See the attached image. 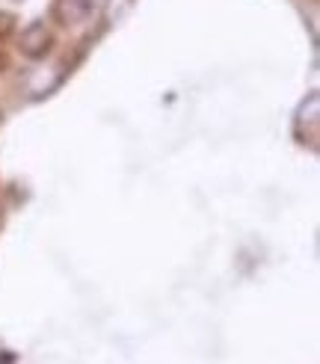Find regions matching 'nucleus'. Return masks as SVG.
I'll list each match as a JSON object with an SVG mask.
<instances>
[{
  "instance_id": "obj_1",
  "label": "nucleus",
  "mask_w": 320,
  "mask_h": 364,
  "mask_svg": "<svg viewBox=\"0 0 320 364\" xmlns=\"http://www.w3.org/2000/svg\"><path fill=\"white\" fill-rule=\"evenodd\" d=\"M53 45V36H50V27L45 21H33L21 30V36H18V50L24 53V57L30 60H39L45 57V53L50 50Z\"/></svg>"
},
{
  "instance_id": "obj_4",
  "label": "nucleus",
  "mask_w": 320,
  "mask_h": 364,
  "mask_svg": "<svg viewBox=\"0 0 320 364\" xmlns=\"http://www.w3.org/2000/svg\"><path fill=\"white\" fill-rule=\"evenodd\" d=\"M131 4H134V0H107L104 18H107V21H113V15H116V21H119V18L131 9Z\"/></svg>"
},
{
  "instance_id": "obj_2",
  "label": "nucleus",
  "mask_w": 320,
  "mask_h": 364,
  "mask_svg": "<svg viewBox=\"0 0 320 364\" xmlns=\"http://www.w3.org/2000/svg\"><path fill=\"white\" fill-rule=\"evenodd\" d=\"M95 9V0H53L50 18L63 27H78L83 24Z\"/></svg>"
},
{
  "instance_id": "obj_3",
  "label": "nucleus",
  "mask_w": 320,
  "mask_h": 364,
  "mask_svg": "<svg viewBox=\"0 0 320 364\" xmlns=\"http://www.w3.org/2000/svg\"><path fill=\"white\" fill-rule=\"evenodd\" d=\"M317 107H320L317 95H309V101L299 107V113H297V124H294V127H297V136H302V124L309 122L311 131H309L306 142L311 145V149H314V142H317V127H320V122H317Z\"/></svg>"
},
{
  "instance_id": "obj_5",
  "label": "nucleus",
  "mask_w": 320,
  "mask_h": 364,
  "mask_svg": "<svg viewBox=\"0 0 320 364\" xmlns=\"http://www.w3.org/2000/svg\"><path fill=\"white\" fill-rule=\"evenodd\" d=\"M12 33H15V15H9V12H0V42L9 39Z\"/></svg>"
},
{
  "instance_id": "obj_6",
  "label": "nucleus",
  "mask_w": 320,
  "mask_h": 364,
  "mask_svg": "<svg viewBox=\"0 0 320 364\" xmlns=\"http://www.w3.org/2000/svg\"><path fill=\"white\" fill-rule=\"evenodd\" d=\"M9 361H12V358H9L6 353H4V358H0V364H9Z\"/></svg>"
}]
</instances>
